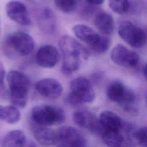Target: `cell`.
Masks as SVG:
<instances>
[{
    "instance_id": "cell-15",
    "label": "cell",
    "mask_w": 147,
    "mask_h": 147,
    "mask_svg": "<svg viewBox=\"0 0 147 147\" xmlns=\"http://www.w3.org/2000/svg\"><path fill=\"white\" fill-rule=\"evenodd\" d=\"M99 119L103 131L121 130L123 127V123L120 117L110 110L102 111L99 115Z\"/></svg>"
},
{
    "instance_id": "cell-7",
    "label": "cell",
    "mask_w": 147,
    "mask_h": 147,
    "mask_svg": "<svg viewBox=\"0 0 147 147\" xmlns=\"http://www.w3.org/2000/svg\"><path fill=\"white\" fill-rule=\"evenodd\" d=\"M118 33L123 41L134 48L142 47L146 41L144 30L130 21L123 22L118 28Z\"/></svg>"
},
{
    "instance_id": "cell-19",
    "label": "cell",
    "mask_w": 147,
    "mask_h": 147,
    "mask_svg": "<svg viewBox=\"0 0 147 147\" xmlns=\"http://www.w3.org/2000/svg\"><path fill=\"white\" fill-rule=\"evenodd\" d=\"M101 136L104 143L109 147H121L125 142L120 130H104Z\"/></svg>"
},
{
    "instance_id": "cell-20",
    "label": "cell",
    "mask_w": 147,
    "mask_h": 147,
    "mask_svg": "<svg viewBox=\"0 0 147 147\" xmlns=\"http://www.w3.org/2000/svg\"><path fill=\"white\" fill-rule=\"evenodd\" d=\"M21 118L18 109L13 106L0 105V120L10 124L17 123Z\"/></svg>"
},
{
    "instance_id": "cell-25",
    "label": "cell",
    "mask_w": 147,
    "mask_h": 147,
    "mask_svg": "<svg viewBox=\"0 0 147 147\" xmlns=\"http://www.w3.org/2000/svg\"><path fill=\"white\" fill-rule=\"evenodd\" d=\"M111 45V40L106 36L101 35V37L98 42L91 49L97 53H103L106 52Z\"/></svg>"
},
{
    "instance_id": "cell-9",
    "label": "cell",
    "mask_w": 147,
    "mask_h": 147,
    "mask_svg": "<svg viewBox=\"0 0 147 147\" xmlns=\"http://www.w3.org/2000/svg\"><path fill=\"white\" fill-rule=\"evenodd\" d=\"M110 57L114 63L125 68H134L140 61V56L137 52L120 44L113 48Z\"/></svg>"
},
{
    "instance_id": "cell-14",
    "label": "cell",
    "mask_w": 147,
    "mask_h": 147,
    "mask_svg": "<svg viewBox=\"0 0 147 147\" xmlns=\"http://www.w3.org/2000/svg\"><path fill=\"white\" fill-rule=\"evenodd\" d=\"M72 32L78 38L87 44L90 49L98 42L101 37V35L97 33L91 28L83 24L74 26Z\"/></svg>"
},
{
    "instance_id": "cell-23",
    "label": "cell",
    "mask_w": 147,
    "mask_h": 147,
    "mask_svg": "<svg viewBox=\"0 0 147 147\" xmlns=\"http://www.w3.org/2000/svg\"><path fill=\"white\" fill-rule=\"evenodd\" d=\"M109 5L114 12L119 14L127 13L130 6L129 0H109Z\"/></svg>"
},
{
    "instance_id": "cell-26",
    "label": "cell",
    "mask_w": 147,
    "mask_h": 147,
    "mask_svg": "<svg viewBox=\"0 0 147 147\" xmlns=\"http://www.w3.org/2000/svg\"><path fill=\"white\" fill-rule=\"evenodd\" d=\"M5 76H6L5 69L2 63L0 60V86H2L3 84Z\"/></svg>"
},
{
    "instance_id": "cell-1",
    "label": "cell",
    "mask_w": 147,
    "mask_h": 147,
    "mask_svg": "<svg viewBox=\"0 0 147 147\" xmlns=\"http://www.w3.org/2000/svg\"><path fill=\"white\" fill-rule=\"evenodd\" d=\"M59 47L63 55L61 71L70 75L80 67L82 60H87L90 55L88 50L74 38L64 35L59 41Z\"/></svg>"
},
{
    "instance_id": "cell-16",
    "label": "cell",
    "mask_w": 147,
    "mask_h": 147,
    "mask_svg": "<svg viewBox=\"0 0 147 147\" xmlns=\"http://www.w3.org/2000/svg\"><path fill=\"white\" fill-rule=\"evenodd\" d=\"M32 129L36 141L42 145H51L56 143V131L48 127L32 125Z\"/></svg>"
},
{
    "instance_id": "cell-8",
    "label": "cell",
    "mask_w": 147,
    "mask_h": 147,
    "mask_svg": "<svg viewBox=\"0 0 147 147\" xmlns=\"http://www.w3.org/2000/svg\"><path fill=\"white\" fill-rule=\"evenodd\" d=\"M7 44L21 56H27L32 53L34 47L32 37L24 32H15L6 38Z\"/></svg>"
},
{
    "instance_id": "cell-27",
    "label": "cell",
    "mask_w": 147,
    "mask_h": 147,
    "mask_svg": "<svg viewBox=\"0 0 147 147\" xmlns=\"http://www.w3.org/2000/svg\"><path fill=\"white\" fill-rule=\"evenodd\" d=\"M87 2L92 5H100L103 3L105 0H86Z\"/></svg>"
},
{
    "instance_id": "cell-18",
    "label": "cell",
    "mask_w": 147,
    "mask_h": 147,
    "mask_svg": "<svg viewBox=\"0 0 147 147\" xmlns=\"http://www.w3.org/2000/svg\"><path fill=\"white\" fill-rule=\"evenodd\" d=\"M94 24L98 30L105 34H111L114 30L113 18L107 13H98L95 17Z\"/></svg>"
},
{
    "instance_id": "cell-24",
    "label": "cell",
    "mask_w": 147,
    "mask_h": 147,
    "mask_svg": "<svg viewBox=\"0 0 147 147\" xmlns=\"http://www.w3.org/2000/svg\"><path fill=\"white\" fill-rule=\"evenodd\" d=\"M134 141L141 147H147V126L137 129L131 134Z\"/></svg>"
},
{
    "instance_id": "cell-10",
    "label": "cell",
    "mask_w": 147,
    "mask_h": 147,
    "mask_svg": "<svg viewBox=\"0 0 147 147\" xmlns=\"http://www.w3.org/2000/svg\"><path fill=\"white\" fill-rule=\"evenodd\" d=\"M73 119L79 126L88 130L93 134L101 135L103 131L99 118L88 110H79L75 111Z\"/></svg>"
},
{
    "instance_id": "cell-5",
    "label": "cell",
    "mask_w": 147,
    "mask_h": 147,
    "mask_svg": "<svg viewBox=\"0 0 147 147\" xmlns=\"http://www.w3.org/2000/svg\"><path fill=\"white\" fill-rule=\"evenodd\" d=\"M106 94L110 100L119 104L124 110L132 113L136 111L137 109L134 106L136 95L123 83L119 82L110 83L107 88Z\"/></svg>"
},
{
    "instance_id": "cell-6",
    "label": "cell",
    "mask_w": 147,
    "mask_h": 147,
    "mask_svg": "<svg viewBox=\"0 0 147 147\" xmlns=\"http://www.w3.org/2000/svg\"><path fill=\"white\" fill-rule=\"evenodd\" d=\"M58 147H85L86 140L77 129L62 126L56 131V143Z\"/></svg>"
},
{
    "instance_id": "cell-11",
    "label": "cell",
    "mask_w": 147,
    "mask_h": 147,
    "mask_svg": "<svg viewBox=\"0 0 147 147\" xmlns=\"http://www.w3.org/2000/svg\"><path fill=\"white\" fill-rule=\"evenodd\" d=\"M5 10L8 17L16 23L23 26L31 25L27 8L22 2L16 0L10 1L6 3Z\"/></svg>"
},
{
    "instance_id": "cell-12",
    "label": "cell",
    "mask_w": 147,
    "mask_h": 147,
    "mask_svg": "<svg viewBox=\"0 0 147 147\" xmlns=\"http://www.w3.org/2000/svg\"><path fill=\"white\" fill-rule=\"evenodd\" d=\"M60 59L57 49L52 45H45L40 47L36 55L37 63L41 67L51 68L55 67Z\"/></svg>"
},
{
    "instance_id": "cell-28",
    "label": "cell",
    "mask_w": 147,
    "mask_h": 147,
    "mask_svg": "<svg viewBox=\"0 0 147 147\" xmlns=\"http://www.w3.org/2000/svg\"><path fill=\"white\" fill-rule=\"evenodd\" d=\"M143 74H144V76L145 79L147 81V64L145 65V67L144 68Z\"/></svg>"
},
{
    "instance_id": "cell-3",
    "label": "cell",
    "mask_w": 147,
    "mask_h": 147,
    "mask_svg": "<svg viewBox=\"0 0 147 147\" xmlns=\"http://www.w3.org/2000/svg\"><path fill=\"white\" fill-rule=\"evenodd\" d=\"M33 125L48 127L63 123L65 119L64 110L49 105H39L33 107L31 111Z\"/></svg>"
},
{
    "instance_id": "cell-29",
    "label": "cell",
    "mask_w": 147,
    "mask_h": 147,
    "mask_svg": "<svg viewBox=\"0 0 147 147\" xmlns=\"http://www.w3.org/2000/svg\"><path fill=\"white\" fill-rule=\"evenodd\" d=\"M24 147H35V146L32 143H30L28 145H26V144Z\"/></svg>"
},
{
    "instance_id": "cell-30",
    "label": "cell",
    "mask_w": 147,
    "mask_h": 147,
    "mask_svg": "<svg viewBox=\"0 0 147 147\" xmlns=\"http://www.w3.org/2000/svg\"><path fill=\"white\" fill-rule=\"evenodd\" d=\"M145 102H146V104L147 105V93H146V95H145Z\"/></svg>"
},
{
    "instance_id": "cell-13",
    "label": "cell",
    "mask_w": 147,
    "mask_h": 147,
    "mask_svg": "<svg viewBox=\"0 0 147 147\" xmlns=\"http://www.w3.org/2000/svg\"><path fill=\"white\" fill-rule=\"evenodd\" d=\"M35 88L40 95L52 99L59 98L63 92L62 85L54 78H47L38 80Z\"/></svg>"
},
{
    "instance_id": "cell-22",
    "label": "cell",
    "mask_w": 147,
    "mask_h": 147,
    "mask_svg": "<svg viewBox=\"0 0 147 147\" xmlns=\"http://www.w3.org/2000/svg\"><path fill=\"white\" fill-rule=\"evenodd\" d=\"M57 8L65 13L74 11L78 5L79 0H54Z\"/></svg>"
},
{
    "instance_id": "cell-21",
    "label": "cell",
    "mask_w": 147,
    "mask_h": 147,
    "mask_svg": "<svg viewBox=\"0 0 147 147\" xmlns=\"http://www.w3.org/2000/svg\"><path fill=\"white\" fill-rule=\"evenodd\" d=\"M38 22L43 30L48 32L53 31L55 26V18L53 13L49 9H44L38 16Z\"/></svg>"
},
{
    "instance_id": "cell-17",
    "label": "cell",
    "mask_w": 147,
    "mask_h": 147,
    "mask_svg": "<svg viewBox=\"0 0 147 147\" xmlns=\"http://www.w3.org/2000/svg\"><path fill=\"white\" fill-rule=\"evenodd\" d=\"M26 144V136L21 130H13L9 131L2 141V147H24Z\"/></svg>"
},
{
    "instance_id": "cell-4",
    "label": "cell",
    "mask_w": 147,
    "mask_h": 147,
    "mask_svg": "<svg viewBox=\"0 0 147 147\" xmlns=\"http://www.w3.org/2000/svg\"><path fill=\"white\" fill-rule=\"evenodd\" d=\"M70 93L67 102L72 106L92 102L95 99V92L91 82L85 77L79 76L70 83Z\"/></svg>"
},
{
    "instance_id": "cell-2",
    "label": "cell",
    "mask_w": 147,
    "mask_h": 147,
    "mask_svg": "<svg viewBox=\"0 0 147 147\" xmlns=\"http://www.w3.org/2000/svg\"><path fill=\"white\" fill-rule=\"evenodd\" d=\"M7 82L11 104L17 109L24 108L28 99L29 79L22 72L11 70L7 75Z\"/></svg>"
},
{
    "instance_id": "cell-31",
    "label": "cell",
    "mask_w": 147,
    "mask_h": 147,
    "mask_svg": "<svg viewBox=\"0 0 147 147\" xmlns=\"http://www.w3.org/2000/svg\"><path fill=\"white\" fill-rule=\"evenodd\" d=\"M0 33H1V26H0Z\"/></svg>"
}]
</instances>
